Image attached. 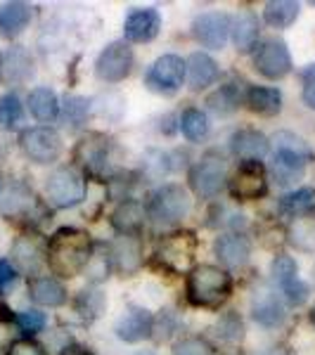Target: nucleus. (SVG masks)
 <instances>
[{"label": "nucleus", "instance_id": "obj_50", "mask_svg": "<svg viewBox=\"0 0 315 355\" xmlns=\"http://www.w3.org/2000/svg\"><path fill=\"white\" fill-rule=\"evenodd\" d=\"M311 320H313V324H315V311L311 313Z\"/></svg>", "mask_w": 315, "mask_h": 355}, {"label": "nucleus", "instance_id": "obj_34", "mask_svg": "<svg viewBox=\"0 0 315 355\" xmlns=\"http://www.w3.org/2000/svg\"><path fill=\"white\" fill-rule=\"evenodd\" d=\"M313 206H315V190H311V187H301V190H296V192H289L287 197H282V202H280V209L287 216H294V218L308 216L313 211Z\"/></svg>", "mask_w": 315, "mask_h": 355}, {"label": "nucleus", "instance_id": "obj_41", "mask_svg": "<svg viewBox=\"0 0 315 355\" xmlns=\"http://www.w3.org/2000/svg\"><path fill=\"white\" fill-rule=\"evenodd\" d=\"M275 142H278V150H287V152H296L301 154L303 159H311V150H308V145L301 140V137L291 135V133H278L275 135Z\"/></svg>", "mask_w": 315, "mask_h": 355}, {"label": "nucleus", "instance_id": "obj_20", "mask_svg": "<svg viewBox=\"0 0 315 355\" xmlns=\"http://www.w3.org/2000/svg\"><path fill=\"white\" fill-rule=\"evenodd\" d=\"M31 21V5L12 0V3L0 5V36L15 38L28 26Z\"/></svg>", "mask_w": 315, "mask_h": 355}, {"label": "nucleus", "instance_id": "obj_24", "mask_svg": "<svg viewBox=\"0 0 315 355\" xmlns=\"http://www.w3.org/2000/svg\"><path fill=\"white\" fill-rule=\"evenodd\" d=\"M28 296H31L33 303L48 308H57L67 303V289L55 277H33L28 282Z\"/></svg>", "mask_w": 315, "mask_h": 355}, {"label": "nucleus", "instance_id": "obj_10", "mask_svg": "<svg viewBox=\"0 0 315 355\" xmlns=\"http://www.w3.org/2000/svg\"><path fill=\"white\" fill-rule=\"evenodd\" d=\"M254 67L256 71H261L266 78H282L291 71V55L287 45L278 38H268L259 45L254 55Z\"/></svg>", "mask_w": 315, "mask_h": 355}, {"label": "nucleus", "instance_id": "obj_11", "mask_svg": "<svg viewBox=\"0 0 315 355\" xmlns=\"http://www.w3.org/2000/svg\"><path fill=\"white\" fill-rule=\"evenodd\" d=\"M271 272L275 284L282 289V294L287 296L289 303H294V306L306 303L308 284L299 277V268H296V261L291 256H278L271 266Z\"/></svg>", "mask_w": 315, "mask_h": 355}, {"label": "nucleus", "instance_id": "obj_30", "mask_svg": "<svg viewBox=\"0 0 315 355\" xmlns=\"http://www.w3.org/2000/svg\"><path fill=\"white\" fill-rule=\"evenodd\" d=\"M299 3H291V0H271L263 10V19L275 28H287L299 17Z\"/></svg>", "mask_w": 315, "mask_h": 355}, {"label": "nucleus", "instance_id": "obj_39", "mask_svg": "<svg viewBox=\"0 0 315 355\" xmlns=\"http://www.w3.org/2000/svg\"><path fill=\"white\" fill-rule=\"evenodd\" d=\"M173 355H216L209 341L199 339V336H190V339H182L176 343Z\"/></svg>", "mask_w": 315, "mask_h": 355}, {"label": "nucleus", "instance_id": "obj_3", "mask_svg": "<svg viewBox=\"0 0 315 355\" xmlns=\"http://www.w3.org/2000/svg\"><path fill=\"white\" fill-rule=\"evenodd\" d=\"M154 256H157L159 266L166 268V270L176 275L187 272L194 263V256H197V237L187 230L166 234L162 242H159Z\"/></svg>", "mask_w": 315, "mask_h": 355}, {"label": "nucleus", "instance_id": "obj_29", "mask_svg": "<svg viewBox=\"0 0 315 355\" xmlns=\"http://www.w3.org/2000/svg\"><path fill=\"white\" fill-rule=\"evenodd\" d=\"M232 41L237 45V50L247 53L259 41V19L251 12H242L237 19L232 21Z\"/></svg>", "mask_w": 315, "mask_h": 355}, {"label": "nucleus", "instance_id": "obj_27", "mask_svg": "<svg viewBox=\"0 0 315 355\" xmlns=\"http://www.w3.org/2000/svg\"><path fill=\"white\" fill-rule=\"evenodd\" d=\"M28 110H31L36 121L50 123L60 116V100L50 88H36L28 95Z\"/></svg>", "mask_w": 315, "mask_h": 355}, {"label": "nucleus", "instance_id": "obj_9", "mask_svg": "<svg viewBox=\"0 0 315 355\" xmlns=\"http://www.w3.org/2000/svg\"><path fill=\"white\" fill-rule=\"evenodd\" d=\"M268 192V178L261 162H242L230 180V194L235 199L251 202Z\"/></svg>", "mask_w": 315, "mask_h": 355}, {"label": "nucleus", "instance_id": "obj_19", "mask_svg": "<svg viewBox=\"0 0 315 355\" xmlns=\"http://www.w3.org/2000/svg\"><path fill=\"white\" fill-rule=\"evenodd\" d=\"M76 159L83 166H88L93 173H102L110 162V140H105L102 135L85 137L76 147Z\"/></svg>", "mask_w": 315, "mask_h": 355}, {"label": "nucleus", "instance_id": "obj_18", "mask_svg": "<svg viewBox=\"0 0 315 355\" xmlns=\"http://www.w3.org/2000/svg\"><path fill=\"white\" fill-rule=\"evenodd\" d=\"M230 147H232L235 157H239L242 162H261V159L268 154L271 142H268V137L263 133H259V130L242 128L232 135Z\"/></svg>", "mask_w": 315, "mask_h": 355}, {"label": "nucleus", "instance_id": "obj_36", "mask_svg": "<svg viewBox=\"0 0 315 355\" xmlns=\"http://www.w3.org/2000/svg\"><path fill=\"white\" fill-rule=\"evenodd\" d=\"M180 130L190 142H199L209 133V121L199 110H187L180 116Z\"/></svg>", "mask_w": 315, "mask_h": 355}, {"label": "nucleus", "instance_id": "obj_32", "mask_svg": "<svg viewBox=\"0 0 315 355\" xmlns=\"http://www.w3.org/2000/svg\"><path fill=\"white\" fill-rule=\"evenodd\" d=\"M36 209V199L33 194L26 190L24 185H15L10 187L8 194L3 197V211L12 218H22V216H28Z\"/></svg>", "mask_w": 315, "mask_h": 355}, {"label": "nucleus", "instance_id": "obj_14", "mask_svg": "<svg viewBox=\"0 0 315 355\" xmlns=\"http://www.w3.org/2000/svg\"><path fill=\"white\" fill-rule=\"evenodd\" d=\"M162 28V17L154 8L133 10L124 21V33L130 43H150Z\"/></svg>", "mask_w": 315, "mask_h": 355}, {"label": "nucleus", "instance_id": "obj_16", "mask_svg": "<svg viewBox=\"0 0 315 355\" xmlns=\"http://www.w3.org/2000/svg\"><path fill=\"white\" fill-rule=\"evenodd\" d=\"M251 313H254L256 322L263 324V327H278L284 320L282 301H280L278 294L268 287L256 289L254 299H251Z\"/></svg>", "mask_w": 315, "mask_h": 355}, {"label": "nucleus", "instance_id": "obj_49", "mask_svg": "<svg viewBox=\"0 0 315 355\" xmlns=\"http://www.w3.org/2000/svg\"><path fill=\"white\" fill-rule=\"evenodd\" d=\"M137 355H154L152 351H145V353H137Z\"/></svg>", "mask_w": 315, "mask_h": 355}, {"label": "nucleus", "instance_id": "obj_44", "mask_svg": "<svg viewBox=\"0 0 315 355\" xmlns=\"http://www.w3.org/2000/svg\"><path fill=\"white\" fill-rule=\"evenodd\" d=\"M5 355H45V351L31 339H17L5 348Z\"/></svg>", "mask_w": 315, "mask_h": 355}, {"label": "nucleus", "instance_id": "obj_37", "mask_svg": "<svg viewBox=\"0 0 315 355\" xmlns=\"http://www.w3.org/2000/svg\"><path fill=\"white\" fill-rule=\"evenodd\" d=\"M24 116V107L22 100L15 93H5L0 97V128L3 130H12L17 123Z\"/></svg>", "mask_w": 315, "mask_h": 355}, {"label": "nucleus", "instance_id": "obj_51", "mask_svg": "<svg viewBox=\"0 0 315 355\" xmlns=\"http://www.w3.org/2000/svg\"><path fill=\"white\" fill-rule=\"evenodd\" d=\"M0 64H3V57H0Z\"/></svg>", "mask_w": 315, "mask_h": 355}, {"label": "nucleus", "instance_id": "obj_4", "mask_svg": "<svg viewBox=\"0 0 315 355\" xmlns=\"http://www.w3.org/2000/svg\"><path fill=\"white\" fill-rule=\"evenodd\" d=\"M190 214V197L180 185H162L150 199V216L159 225H173Z\"/></svg>", "mask_w": 315, "mask_h": 355}, {"label": "nucleus", "instance_id": "obj_35", "mask_svg": "<svg viewBox=\"0 0 315 355\" xmlns=\"http://www.w3.org/2000/svg\"><path fill=\"white\" fill-rule=\"evenodd\" d=\"M114 261L126 272H133L140 266V246H137L135 237H121L114 244Z\"/></svg>", "mask_w": 315, "mask_h": 355}, {"label": "nucleus", "instance_id": "obj_26", "mask_svg": "<svg viewBox=\"0 0 315 355\" xmlns=\"http://www.w3.org/2000/svg\"><path fill=\"white\" fill-rule=\"evenodd\" d=\"M142 223H145V209H142L140 202H133V199L119 204V209L112 214V225L124 237H133L135 232H140Z\"/></svg>", "mask_w": 315, "mask_h": 355}, {"label": "nucleus", "instance_id": "obj_28", "mask_svg": "<svg viewBox=\"0 0 315 355\" xmlns=\"http://www.w3.org/2000/svg\"><path fill=\"white\" fill-rule=\"evenodd\" d=\"M247 105L254 114H261V116H275L282 110V95L275 88H251L247 95Z\"/></svg>", "mask_w": 315, "mask_h": 355}, {"label": "nucleus", "instance_id": "obj_8", "mask_svg": "<svg viewBox=\"0 0 315 355\" xmlns=\"http://www.w3.org/2000/svg\"><path fill=\"white\" fill-rule=\"evenodd\" d=\"M185 78V62L178 55H164L150 67L145 85L159 95H173Z\"/></svg>", "mask_w": 315, "mask_h": 355}, {"label": "nucleus", "instance_id": "obj_31", "mask_svg": "<svg viewBox=\"0 0 315 355\" xmlns=\"http://www.w3.org/2000/svg\"><path fill=\"white\" fill-rule=\"evenodd\" d=\"M239 102H242L239 88L228 83V85H221L219 90H214V93L209 95V100H206V105H209V110L214 114H219V116H230L232 112H237Z\"/></svg>", "mask_w": 315, "mask_h": 355}, {"label": "nucleus", "instance_id": "obj_45", "mask_svg": "<svg viewBox=\"0 0 315 355\" xmlns=\"http://www.w3.org/2000/svg\"><path fill=\"white\" fill-rule=\"evenodd\" d=\"M301 83H303V102L311 110H315V64H308L303 69Z\"/></svg>", "mask_w": 315, "mask_h": 355}, {"label": "nucleus", "instance_id": "obj_12", "mask_svg": "<svg viewBox=\"0 0 315 355\" xmlns=\"http://www.w3.org/2000/svg\"><path fill=\"white\" fill-rule=\"evenodd\" d=\"M232 31V19L223 12H204L192 21V33L204 48L221 50Z\"/></svg>", "mask_w": 315, "mask_h": 355}, {"label": "nucleus", "instance_id": "obj_47", "mask_svg": "<svg viewBox=\"0 0 315 355\" xmlns=\"http://www.w3.org/2000/svg\"><path fill=\"white\" fill-rule=\"evenodd\" d=\"M62 355H93V353H88V351H83V348H78V346H71V348H67Z\"/></svg>", "mask_w": 315, "mask_h": 355}, {"label": "nucleus", "instance_id": "obj_22", "mask_svg": "<svg viewBox=\"0 0 315 355\" xmlns=\"http://www.w3.org/2000/svg\"><path fill=\"white\" fill-rule=\"evenodd\" d=\"M214 251L221 259L223 266H228V268L244 266V263L249 261V254H251L249 242L244 237H239V234H223V237L216 239Z\"/></svg>", "mask_w": 315, "mask_h": 355}, {"label": "nucleus", "instance_id": "obj_33", "mask_svg": "<svg viewBox=\"0 0 315 355\" xmlns=\"http://www.w3.org/2000/svg\"><path fill=\"white\" fill-rule=\"evenodd\" d=\"M287 237L291 246H296L299 251L313 254L315 251V218L313 216H299V218H294V223L289 225Z\"/></svg>", "mask_w": 315, "mask_h": 355}, {"label": "nucleus", "instance_id": "obj_43", "mask_svg": "<svg viewBox=\"0 0 315 355\" xmlns=\"http://www.w3.org/2000/svg\"><path fill=\"white\" fill-rule=\"evenodd\" d=\"M219 329H221L219 334L223 336V339H228V341L242 339V320H239L237 315H228V318H223Z\"/></svg>", "mask_w": 315, "mask_h": 355}, {"label": "nucleus", "instance_id": "obj_42", "mask_svg": "<svg viewBox=\"0 0 315 355\" xmlns=\"http://www.w3.org/2000/svg\"><path fill=\"white\" fill-rule=\"evenodd\" d=\"M19 282V272L10 261H0V296H8Z\"/></svg>", "mask_w": 315, "mask_h": 355}, {"label": "nucleus", "instance_id": "obj_21", "mask_svg": "<svg viewBox=\"0 0 315 355\" xmlns=\"http://www.w3.org/2000/svg\"><path fill=\"white\" fill-rule=\"evenodd\" d=\"M185 73L192 90H204L219 78V64L206 53H192L185 64Z\"/></svg>", "mask_w": 315, "mask_h": 355}, {"label": "nucleus", "instance_id": "obj_7", "mask_svg": "<svg viewBox=\"0 0 315 355\" xmlns=\"http://www.w3.org/2000/svg\"><path fill=\"white\" fill-rule=\"evenodd\" d=\"M133 69V50L128 43H110L95 62V73L105 83H119Z\"/></svg>", "mask_w": 315, "mask_h": 355}, {"label": "nucleus", "instance_id": "obj_1", "mask_svg": "<svg viewBox=\"0 0 315 355\" xmlns=\"http://www.w3.org/2000/svg\"><path fill=\"white\" fill-rule=\"evenodd\" d=\"M90 237L76 227H62L48 242V263L55 275L74 277L88 266L90 261Z\"/></svg>", "mask_w": 315, "mask_h": 355}, {"label": "nucleus", "instance_id": "obj_48", "mask_svg": "<svg viewBox=\"0 0 315 355\" xmlns=\"http://www.w3.org/2000/svg\"><path fill=\"white\" fill-rule=\"evenodd\" d=\"M261 355H289L284 348H271V351H266V353H261Z\"/></svg>", "mask_w": 315, "mask_h": 355}, {"label": "nucleus", "instance_id": "obj_6", "mask_svg": "<svg viewBox=\"0 0 315 355\" xmlns=\"http://www.w3.org/2000/svg\"><path fill=\"white\" fill-rule=\"evenodd\" d=\"M22 152L26 154L31 162L36 164H50L62 154V137L57 130L36 125V128H26L19 135Z\"/></svg>", "mask_w": 315, "mask_h": 355}, {"label": "nucleus", "instance_id": "obj_17", "mask_svg": "<svg viewBox=\"0 0 315 355\" xmlns=\"http://www.w3.org/2000/svg\"><path fill=\"white\" fill-rule=\"evenodd\" d=\"M154 329V318L150 311L145 308H130L128 313L119 320L117 324V336L121 341H128V343H137L142 339L152 334Z\"/></svg>", "mask_w": 315, "mask_h": 355}, {"label": "nucleus", "instance_id": "obj_23", "mask_svg": "<svg viewBox=\"0 0 315 355\" xmlns=\"http://www.w3.org/2000/svg\"><path fill=\"white\" fill-rule=\"evenodd\" d=\"M306 162L301 154L296 152H287V150H278L273 159V175L280 185H291L299 178H303V171H306Z\"/></svg>", "mask_w": 315, "mask_h": 355}, {"label": "nucleus", "instance_id": "obj_46", "mask_svg": "<svg viewBox=\"0 0 315 355\" xmlns=\"http://www.w3.org/2000/svg\"><path fill=\"white\" fill-rule=\"evenodd\" d=\"M0 322H15V315L5 303H0Z\"/></svg>", "mask_w": 315, "mask_h": 355}, {"label": "nucleus", "instance_id": "obj_15", "mask_svg": "<svg viewBox=\"0 0 315 355\" xmlns=\"http://www.w3.org/2000/svg\"><path fill=\"white\" fill-rule=\"evenodd\" d=\"M12 259L22 270L36 272L43 266V261H48V244L38 234L26 232L17 237V242L12 244Z\"/></svg>", "mask_w": 315, "mask_h": 355}, {"label": "nucleus", "instance_id": "obj_25", "mask_svg": "<svg viewBox=\"0 0 315 355\" xmlns=\"http://www.w3.org/2000/svg\"><path fill=\"white\" fill-rule=\"evenodd\" d=\"M0 73L8 78L10 83H22L28 81L33 73V60L24 48H10L8 55L3 57L0 64Z\"/></svg>", "mask_w": 315, "mask_h": 355}, {"label": "nucleus", "instance_id": "obj_38", "mask_svg": "<svg viewBox=\"0 0 315 355\" xmlns=\"http://www.w3.org/2000/svg\"><path fill=\"white\" fill-rule=\"evenodd\" d=\"M85 116H88V100H83V97H69L67 105H65V121L67 125H71V128H78Z\"/></svg>", "mask_w": 315, "mask_h": 355}, {"label": "nucleus", "instance_id": "obj_40", "mask_svg": "<svg viewBox=\"0 0 315 355\" xmlns=\"http://www.w3.org/2000/svg\"><path fill=\"white\" fill-rule=\"evenodd\" d=\"M15 322L19 324V329L24 334H36L45 327V315L38 311H22L15 315Z\"/></svg>", "mask_w": 315, "mask_h": 355}, {"label": "nucleus", "instance_id": "obj_13", "mask_svg": "<svg viewBox=\"0 0 315 355\" xmlns=\"http://www.w3.org/2000/svg\"><path fill=\"white\" fill-rule=\"evenodd\" d=\"M190 185L199 197H216L225 185V162L219 157H204L192 166Z\"/></svg>", "mask_w": 315, "mask_h": 355}, {"label": "nucleus", "instance_id": "obj_2", "mask_svg": "<svg viewBox=\"0 0 315 355\" xmlns=\"http://www.w3.org/2000/svg\"><path fill=\"white\" fill-rule=\"evenodd\" d=\"M230 291V275L216 266H197L187 275V299L199 308H221Z\"/></svg>", "mask_w": 315, "mask_h": 355}, {"label": "nucleus", "instance_id": "obj_5", "mask_svg": "<svg viewBox=\"0 0 315 355\" xmlns=\"http://www.w3.org/2000/svg\"><path fill=\"white\" fill-rule=\"evenodd\" d=\"M45 194H48L50 204L57 209H69V206L81 204L85 194L83 175L76 168H57L53 175L48 178L45 185Z\"/></svg>", "mask_w": 315, "mask_h": 355}]
</instances>
